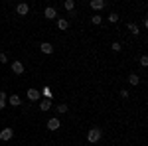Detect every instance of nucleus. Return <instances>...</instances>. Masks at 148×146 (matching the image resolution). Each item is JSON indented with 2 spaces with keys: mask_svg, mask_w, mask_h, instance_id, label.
<instances>
[{
  "mask_svg": "<svg viewBox=\"0 0 148 146\" xmlns=\"http://www.w3.org/2000/svg\"><path fill=\"white\" fill-rule=\"evenodd\" d=\"M101 136H103L101 128H91V130L87 132V140H89V142H99V140H101Z\"/></svg>",
  "mask_w": 148,
  "mask_h": 146,
  "instance_id": "f257e3e1",
  "label": "nucleus"
},
{
  "mask_svg": "<svg viewBox=\"0 0 148 146\" xmlns=\"http://www.w3.org/2000/svg\"><path fill=\"white\" fill-rule=\"evenodd\" d=\"M12 136H14V130H12L10 126H6V128H2V132H0V138L4 140V142H8Z\"/></svg>",
  "mask_w": 148,
  "mask_h": 146,
  "instance_id": "f03ea898",
  "label": "nucleus"
},
{
  "mask_svg": "<svg viewBox=\"0 0 148 146\" xmlns=\"http://www.w3.org/2000/svg\"><path fill=\"white\" fill-rule=\"evenodd\" d=\"M44 16H46L47 20H53V18H57V10L53 6H47L46 10H44Z\"/></svg>",
  "mask_w": 148,
  "mask_h": 146,
  "instance_id": "7ed1b4c3",
  "label": "nucleus"
},
{
  "mask_svg": "<svg viewBox=\"0 0 148 146\" xmlns=\"http://www.w3.org/2000/svg\"><path fill=\"white\" fill-rule=\"evenodd\" d=\"M89 6H91L93 10H101V8L107 6V2H105V0H91V2H89Z\"/></svg>",
  "mask_w": 148,
  "mask_h": 146,
  "instance_id": "20e7f679",
  "label": "nucleus"
},
{
  "mask_svg": "<svg viewBox=\"0 0 148 146\" xmlns=\"http://www.w3.org/2000/svg\"><path fill=\"white\" fill-rule=\"evenodd\" d=\"M12 71H14L16 75H22L24 73V63L22 61H14V63H12Z\"/></svg>",
  "mask_w": 148,
  "mask_h": 146,
  "instance_id": "39448f33",
  "label": "nucleus"
},
{
  "mask_svg": "<svg viewBox=\"0 0 148 146\" xmlns=\"http://www.w3.org/2000/svg\"><path fill=\"white\" fill-rule=\"evenodd\" d=\"M26 95H28V99H30V101H38V99L42 97V93H40L38 89H28Z\"/></svg>",
  "mask_w": 148,
  "mask_h": 146,
  "instance_id": "423d86ee",
  "label": "nucleus"
},
{
  "mask_svg": "<svg viewBox=\"0 0 148 146\" xmlns=\"http://www.w3.org/2000/svg\"><path fill=\"white\" fill-rule=\"evenodd\" d=\"M16 12H18V14H20V16H26V14H28V12H30V6H28V4H18V6H16Z\"/></svg>",
  "mask_w": 148,
  "mask_h": 146,
  "instance_id": "0eeeda50",
  "label": "nucleus"
},
{
  "mask_svg": "<svg viewBox=\"0 0 148 146\" xmlns=\"http://www.w3.org/2000/svg\"><path fill=\"white\" fill-rule=\"evenodd\" d=\"M59 126H61V123H59L57 119H49V121H47V128H49V130H57Z\"/></svg>",
  "mask_w": 148,
  "mask_h": 146,
  "instance_id": "6e6552de",
  "label": "nucleus"
},
{
  "mask_svg": "<svg viewBox=\"0 0 148 146\" xmlns=\"http://www.w3.org/2000/svg\"><path fill=\"white\" fill-rule=\"evenodd\" d=\"M8 101H10L12 107H20V105H22V99H20L18 95H10V97H8Z\"/></svg>",
  "mask_w": 148,
  "mask_h": 146,
  "instance_id": "1a4fd4ad",
  "label": "nucleus"
},
{
  "mask_svg": "<svg viewBox=\"0 0 148 146\" xmlns=\"http://www.w3.org/2000/svg\"><path fill=\"white\" fill-rule=\"evenodd\" d=\"M128 83H130V85H134V87H136L138 83H140V77H138L136 73H130V75H128Z\"/></svg>",
  "mask_w": 148,
  "mask_h": 146,
  "instance_id": "9d476101",
  "label": "nucleus"
},
{
  "mask_svg": "<svg viewBox=\"0 0 148 146\" xmlns=\"http://www.w3.org/2000/svg\"><path fill=\"white\" fill-rule=\"evenodd\" d=\"M57 28H59V30H67L69 22L65 20V18H59V20H57Z\"/></svg>",
  "mask_w": 148,
  "mask_h": 146,
  "instance_id": "9b49d317",
  "label": "nucleus"
},
{
  "mask_svg": "<svg viewBox=\"0 0 148 146\" xmlns=\"http://www.w3.org/2000/svg\"><path fill=\"white\" fill-rule=\"evenodd\" d=\"M40 47H42V51H44V53H51V51H53V45L47 44V42H44V44L40 45Z\"/></svg>",
  "mask_w": 148,
  "mask_h": 146,
  "instance_id": "f8f14e48",
  "label": "nucleus"
},
{
  "mask_svg": "<svg viewBox=\"0 0 148 146\" xmlns=\"http://www.w3.org/2000/svg\"><path fill=\"white\" fill-rule=\"evenodd\" d=\"M49 107H51V101L49 99H44V101L40 103V109L42 111H49Z\"/></svg>",
  "mask_w": 148,
  "mask_h": 146,
  "instance_id": "ddd939ff",
  "label": "nucleus"
},
{
  "mask_svg": "<svg viewBox=\"0 0 148 146\" xmlns=\"http://www.w3.org/2000/svg\"><path fill=\"white\" fill-rule=\"evenodd\" d=\"M63 6H65V10H73V8H75V2H73V0H65V2H63Z\"/></svg>",
  "mask_w": 148,
  "mask_h": 146,
  "instance_id": "4468645a",
  "label": "nucleus"
},
{
  "mask_svg": "<svg viewBox=\"0 0 148 146\" xmlns=\"http://www.w3.org/2000/svg\"><path fill=\"white\" fill-rule=\"evenodd\" d=\"M57 112H59V114H63V112H67V105H65V103H61V105L57 107Z\"/></svg>",
  "mask_w": 148,
  "mask_h": 146,
  "instance_id": "2eb2a0df",
  "label": "nucleus"
},
{
  "mask_svg": "<svg viewBox=\"0 0 148 146\" xmlns=\"http://www.w3.org/2000/svg\"><path fill=\"white\" fill-rule=\"evenodd\" d=\"M128 30H130V32H132V34H134V36L138 34V26H136V24H132V22L128 24Z\"/></svg>",
  "mask_w": 148,
  "mask_h": 146,
  "instance_id": "dca6fc26",
  "label": "nucleus"
},
{
  "mask_svg": "<svg viewBox=\"0 0 148 146\" xmlns=\"http://www.w3.org/2000/svg\"><path fill=\"white\" fill-rule=\"evenodd\" d=\"M109 20H111V22H119V14H116V12H111V14H109Z\"/></svg>",
  "mask_w": 148,
  "mask_h": 146,
  "instance_id": "f3484780",
  "label": "nucleus"
},
{
  "mask_svg": "<svg viewBox=\"0 0 148 146\" xmlns=\"http://www.w3.org/2000/svg\"><path fill=\"white\" fill-rule=\"evenodd\" d=\"M6 101H8V95L4 91H0V103H6Z\"/></svg>",
  "mask_w": 148,
  "mask_h": 146,
  "instance_id": "a211bd4d",
  "label": "nucleus"
},
{
  "mask_svg": "<svg viewBox=\"0 0 148 146\" xmlns=\"http://www.w3.org/2000/svg\"><path fill=\"white\" fill-rule=\"evenodd\" d=\"M140 65H142V67H146V65H148V57H146V56L140 57Z\"/></svg>",
  "mask_w": 148,
  "mask_h": 146,
  "instance_id": "6ab92c4d",
  "label": "nucleus"
},
{
  "mask_svg": "<svg viewBox=\"0 0 148 146\" xmlns=\"http://www.w3.org/2000/svg\"><path fill=\"white\" fill-rule=\"evenodd\" d=\"M111 47H113V51H121V49H123V47H121V44H119V42H114V44L111 45Z\"/></svg>",
  "mask_w": 148,
  "mask_h": 146,
  "instance_id": "aec40b11",
  "label": "nucleus"
},
{
  "mask_svg": "<svg viewBox=\"0 0 148 146\" xmlns=\"http://www.w3.org/2000/svg\"><path fill=\"white\" fill-rule=\"evenodd\" d=\"M0 63H8V56L6 53H0Z\"/></svg>",
  "mask_w": 148,
  "mask_h": 146,
  "instance_id": "412c9836",
  "label": "nucleus"
},
{
  "mask_svg": "<svg viewBox=\"0 0 148 146\" xmlns=\"http://www.w3.org/2000/svg\"><path fill=\"white\" fill-rule=\"evenodd\" d=\"M101 22H103L101 16H93V24H101Z\"/></svg>",
  "mask_w": 148,
  "mask_h": 146,
  "instance_id": "4be33fe9",
  "label": "nucleus"
},
{
  "mask_svg": "<svg viewBox=\"0 0 148 146\" xmlns=\"http://www.w3.org/2000/svg\"><path fill=\"white\" fill-rule=\"evenodd\" d=\"M121 97H123V99H126V97H128V91L123 89V91H121Z\"/></svg>",
  "mask_w": 148,
  "mask_h": 146,
  "instance_id": "5701e85b",
  "label": "nucleus"
},
{
  "mask_svg": "<svg viewBox=\"0 0 148 146\" xmlns=\"http://www.w3.org/2000/svg\"><path fill=\"white\" fill-rule=\"evenodd\" d=\"M2 109H6V103H0V111H2Z\"/></svg>",
  "mask_w": 148,
  "mask_h": 146,
  "instance_id": "b1692460",
  "label": "nucleus"
}]
</instances>
